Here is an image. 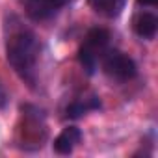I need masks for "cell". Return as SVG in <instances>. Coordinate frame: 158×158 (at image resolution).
<instances>
[{
    "mask_svg": "<svg viewBox=\"0 0 158 158\" xmlns=\"http://www.w3.org/2000/svg\"><path fill=\"white\" fill-rule=\"evenodd\" d=\"M127 4V0H89V6L104 15V17H117Z\"/></svg>",
    "mask_w": 158,
    "mask_h": 158,
    "instance_id": "ba28073f",
    "label": "cell"
},
{
    "mask_svg": "<svg viewBox=\"0 0 158 158\" xmlns=\"http://www.w3.org/2000/svg\"><path fill=\"white\" fill-rule=\"evenodd\" d=\"M97 108H101V101L91 95V97H86V99H76V101H73V102L67 106L65 114H67V117L78 119V117H82V115H86L88 112L97 110Z\"/></svg>",
    "mask_w": 158,
    "mask_h": 158,
    "instance_id": "52a82bcc",
    "label": "cell"
},
{
    "mask_svg": "<svg viewBox=\"0 0 158 158\" xmlns=\"http://www.w3.org/2000/svg\"><path fill=\"white\" fill-rule=\"evenodd\" d=\"M110 41V34L104 28H93L88 32L84 45L80 47V52H78V60H80V65L86 69L88 74H93L97 69L99 60L104 56L106 47Z\"/></svg>",
    "mask_w": 158,
    "mask_h": 158,
    "instance_id": "7a4b0ae2",
    "label": "cell"
},
{
    "mask_svg": "<svg viewBox=\"0 0 158 158\" xmlns=\"http://www.w3.org/2000/svg\"><path fill=\"white\" fill-rule=\"evenodd\" d=\"M139 6H156V0H138Z\"/></svg>",
    "mask_w": 158,
    "mask_h": 158,
    "instance_id": "30bf717a",
    "label": "cell"
},
{
    "mask_svg": "<svg viewBox=\"0 0 158 158\" xmlns=\"http://www.w3.org/2000/svg\"><path fill=\"white\" fill-rule=\"evenodd\" d=\"M6 102H8V95H6V91H4V88H2V84H0V108H4V106H6Z\"/></svg>",
    "mask_w": 158,
    "mask_h": 158,
    "instance_id": "9c48e42d",
    "label": "cell"
},
{
    "mask_svg": "<svg viewBox=\"0 0 158 158\" xmlns=\"http://www.w3.org/2000/svg\"><path fill=\"white\" fill-rule=\"evenodd\" d=\"M101 60H102V71L110 78H114V80L125 82V80L134 78L136 73H138L134 60L130 56L119 52V50H110V52L106 50Z\"/></svg>",
    "mask_w": 158,
    "mask_h": 158,
    "instance_id": "3957f363",
    "label": "cell"
},
{
    "mask_svg": "<svg viewBox=\"0 0 158 158\" xmlns=\"http://www.w3.org/2000/svg\"><path fill=\"white\" fill-rule=\"evenodd\" d=\"M158 30V19L151 11H141L134 17V32L141 39H152Z\"/></svg>",
    "mask_w": 158,
    "mask_h": 158,
    "instance_id": "8992f818",
    "label": "cell"
},
{
    "mask_svg": "<svg viewBox=\"0 0 158 158\" xmlns=\"http://www.w3.org/2000/svg\"><path fill=\"white\" fill-rule=\"evenodd\" d=\"M67 0H23V8L32 21H48L52 19Z\"/></svg>",
    "mask_w": 158,
    "mask_h": 158,
    "instance_id": "277c9868",
    "label": "cell"
},
{
    "mask_svg": "<svg viewBox=\"0 0 158 158\" xmlns=\"http://www.w3.org/2000/svg\"><path fill=\"white\" fill-rule=\"evenodd\" d=\"M82 139V132L76 127H67L61 130V134L54 139V151L58 154H69L74 151V147L80 143Z\"/></svg>",
    "mask_w": 158,
    "mask_h": 158,
    "instance_id": "5b68a950",
    "label": "cell"
},
{
    "mask_svg": "<svg viewBox=\"0 0 158 158\" xmlns=\"http://www.w3.org/2000/svg\"><path fill=\"white\" fill-rule=\"evenodd\" d=\"M6 54L15 73L32 86L35 82V67L39 60V43L35 35L26 28L11 32L6 41Z\"/></svg>",
    "mask_w": 158,
    "mask_h": 158,
    "instance_id": "6da1fadb",
    "label": "cell"
}]
</instances>
